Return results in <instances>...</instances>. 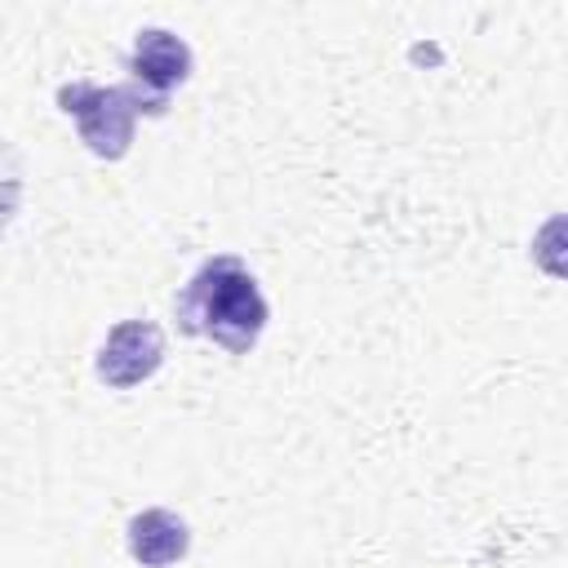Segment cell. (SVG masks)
<instances>
[{
    "label": "cell",
    "instance_id": "1",
    "mask_svg": "<svg viewBox=\"0 0 568 568\" xmlns=\"http://www.w3.org/2000/svg\"><path fill=\"white\" fill-rule=\"evenodd\" d=\"M178 328L191 337H209L226 355H248L271 320V306L253 280V271L235 253L209 257L173 297Z\"/></svg>",
    "mask_w": 568,
    "mask_h": 568
},
{
    "label": "cell",
    "instance_id": "2",
    "mask_svg": "<svg viewBox=\"0 0 568 568\" xmlns=\"http://www.w3.org/2000/svg\"><path fill=\"white\" fill-rule=\"evenodd\" d=\"M58 106L75 120L80 142L98 155V160H124L133 146V129L138 115H164L169 106L146 98L138 84H89V80H71L58 89Z\"/></svg>",
    "mask_w": 568,
    "mask_h": 568
},
{
    "label": "cell",
    "instance_id": "3",
    "mask_svg": "<svg viewBox=\"0 0 568 568\" xmlns=\"http://www.w3.org/2000/svg\"><path fill=\"white\" fill-rule=\"evenodd\" d=\"M164 364V328L155 320H120L106 342L98 346L93 373L98 382H106L111 390H133L142 382H151Z\"/></svg>",
    "mask_w": 568,
    "mask_h": 568
},
{
    "label": "cell",
    "instance_id": "4",
    "mask_svg": "<svg viewBox=\"0 0 568 568\" xmlns=\"http://www.w3.org/2000/svg\"><path fill=\"white\" fill-rule=\"evenodd\" d=\"M129 75L146 98L169 106V93L191 75V44L164 27H142L129 53Z\"/></svg>",
    "mask_w": 568,
    "mask_h": 568
},
{
    "label": "cell",
    "instance_id": "5",
    "mask_svg": "<svg viewBox=\"0 0 568 568\" xmlns=\"http://www.w3.org/2000/svg\"><path fill=\"white\" fill-rule=\"evenodd\" d=\"M124 546L129 555L142 564V568H169L178 559H186L191 550V528L182 515L164 510V506H151V510H138L124 528Z\"/></svg>",
    "mask_w": 568,
    "mask_h": 568
},
{
    "label": "cell",
    "instance_id": "6",
    "mask_svg": "<svg viewBox=\"0 0 568 568\" xmlns=\"http://www.w3.org/2000/svg\"><path fill=\"white\" fill-rule=\"evenodd\" d=\"M13 204H18V169L0 173V231H4L9 213H13Z\"/></svg>",
    "mask_w": 568,
    "mask_h": 568
}]
</instances>
